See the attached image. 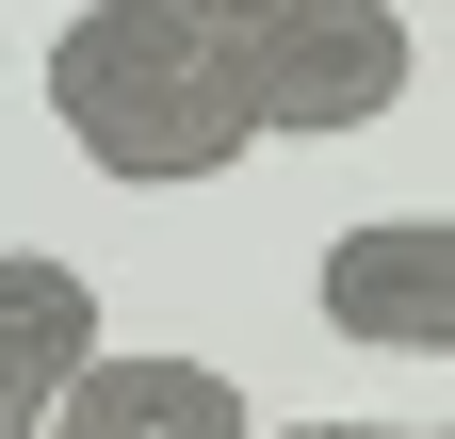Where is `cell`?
Instances as JSON below:
<instances>
[{
	"label": "cell",
	"mask_w": 455,
	"mask_h": 439,
	"mask_svg": "<svg viewBox=\"0 0 455 439\" xmlns=\"http://www.w3.org/2000/svg\"><path fill=\"white\" fill-rule=\"evenodd\" d=\"M49 131H66L98 180H131V196H180V180H228V163L260 147L244 115V82L212 66V49L163 17V0H82L66 33H49Z\"/></svg>",
	"instance_id": "6da1fadb"
},
{
	"label": "cell",
	"mask_w": 455,
	"mask_h": 439,
	"mask_svg": "<svg viewBox=\"0 0 455 439\" xmlns=\"http://www.w3.org/2000/svg\"><path fill=\"white\" fill-rule=\"evenodd\" d=\"M390 98H407V17H390V0H309V17L244 66L260 147H341V131H374Z\"/></svg>",
	"instance_id": "7a4b0ae2"
},
{
	"label": "cell",
	"mask_w": 455,
	"mask_h": 439,
	"mask_svg": "<svg viewBox=\"0 0 455 439\" xmlns=\"http://www.w3.org/2000/svg\"><path fill=\"white\" fill-rule=\"evenodd\" d=\"M309 309L358 358H455V212H374V228H341Z\"/></svg>",
	"instance_id": "3957f363"
},
{
	"label": "cell",
	"mask_w": 455,
	"mask_h": 439,
	"mask_svg": "<svg viewBox=\"0 0 455 439\" xmlns=\"http://www.w3.org/2000/svg\"><path fill=\"white\" fill-rule=\"evenodd\" d=\"M49 439H260V423H244V391H228L212 358H131V342H98V374L49 407Z\"/></svg>",
	"instance_id": "277c9868"
},
{
	"label": "cell",
	"mask_w": 455,
	"mask_h": 439,
	"mask_svg": "<svg viewBox=\"0 0 455 439\" xmlns=\"http://www.w3.org/2000/svg\"><path fill=\"white\" fill-rule=\"evenodd\" d=\"M82 374H98V293H82V260L0 244V391H17V407H66Z\"/></svg>",
	"instance_id": "5b68a950"
},
{
	"label": "cell",
	"mask_w": 455,
	"mask_h": 439,
	"mask_svg": "<svg viewBox=\"0 0 455 439\" xmlns=\"http://www.w3.org/2000/svg\"><path fill=\"white\" fill-rule=\"evenodd\" d=\"M163 17H180V33L212 49V66H228V82H244V66H260V49H276V33H293V17H309V0H163Z\"/></svg>",
	"instance_id": "8992f818"
},
{
	"label": "cell",
	"mask_w": 455,
	"mask_h": 439,
	"mask_svg": "<svg viewBox=\"0 0 455 439\" xmlns=\"http://www.w3.org/2000/svg\"><path fill=\"white\" fill-rule=\"evenodd\" d=\"M0 439H49V407H17V391H0Z\"/></svg>",
	"instance_id": "52a82bcc"
}]
</instances>
